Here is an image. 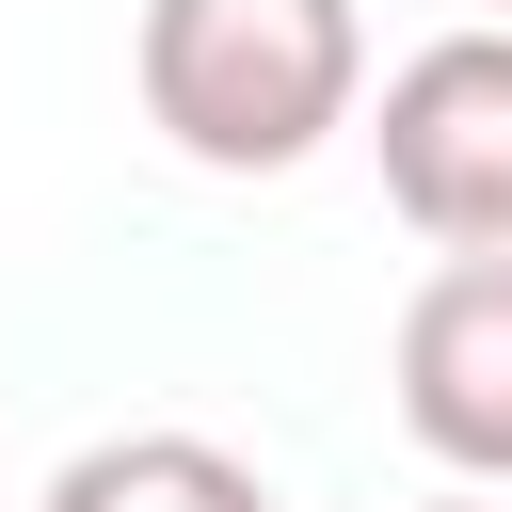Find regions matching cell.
<instances>
[{
	"mask_svg": "<svg viewBox=\"0 0 512 512\" xmlns=\"http://www.w3.org/2000/svg\"><path fill=\"white\" fill-rule=\"evenodd\" d=\"M368 16L352 0H144V112L208 176H288L352 128Z\"/></svg>",
	"mask_w": 512,
	"mask_h": 512,
	"instance_id": "cell-1",
	"label": "cell"
},
{
	"mask_svg": "<svg viewBox=\"0 0 512 512\" xmlns=\"http://www.w3.org/2000/svg\"><path fill=\"white\" fill-rule=\"evenodd\" d=\"M368 160H384V208H400L432 256H512V16L432 32V48L384 80Z\"/></svg>",
	"mask_w": 512,
	"mask_h": 512,
	"instance_id": "cell-2",
	"label": "cell"
},
{
	"mask_svg": "<svg viewBox=\"0 0 512 512\" xmlns=\"http://www.w3.org/2000/svg\"><path fill=\"white\" fill-rule=\"evenodd\" d=\"M400 432L512 496V256H432L416 304H400Z\"/></svg>",
	"mask_w": 512,
	"mask_h": 512,
	"instance_id": "cell-3",
	"label": "cell"
},
{
	"mask_svg": "<svg viewBox=\"0 0 512 512\" xmlns=\"http://www.w3.org/2000/svg\"><path fill=\"white\" fill-rule=\"evenodd\" d=\"M32 512H272V480H256L240 448H208V432H112V448H80Z\"/></svg>",
	"mask_w": 512,
	"mask_h": 512,
	"instance_id": "cell-4",
	"label": "cell"
},
{
	"mask_svg": "<svg viewBox=\"0 0 512 512\" xmlns=\"http://www.w3.org/2000/svg\"><path fill=\"white\" fill-rule=\"evenodd\" d=\"M432 512H512V496H432Z\"/></svg>",
	"mask_w": 512,
	"mask_h": 512,
	"instance_id": "cell-5",
	"label": "cell"
},
{
	"mask_svg": "<svg viewBox=\"0 0 512 512\" xmlns=\"http://www.w3.org/2000/svg\"><path fill=\"white\" fill-rule=\"evenodd\" d=\"M480 16H512V0H480Z\"/></svg>",
	"mask_w": 512,
	"mask_h": 512,
	"instance_id": "cell-6",
	"label": "cell"
}]
</instances>
